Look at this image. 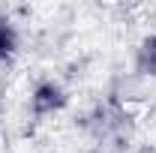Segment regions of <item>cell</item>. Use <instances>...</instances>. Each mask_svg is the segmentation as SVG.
<instances>
[{
    "instance_id": "1",
    "label": "cell",
    "mask_w": 156,
    "mask_h": 153,
    "mask_svg": "<svg viewBox=\"0 0 156 153\" xmlns=\"http://www.w3.org/2000/svg\"><path fill=\"white\" fill-rule=\"evenodd\" d=\"M9 45H12L9 30H6V27H0V54H6V51H9Z\"/></svg>"
}]
</instances>
